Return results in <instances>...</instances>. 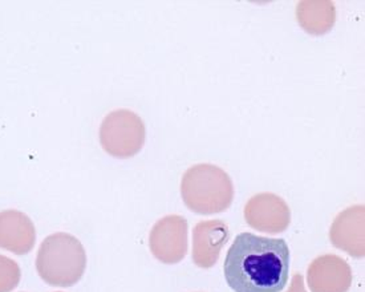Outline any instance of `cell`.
Wrapping results in <instances>:
<instances>
[{"instance_id":"cell-1","label":"cell","mask_w":365,"mask_h":292,"mask_svg":"<svg viewBox=\"0 0 365 292\" xmlns=\"http://www.w3.org/2000/svg\"><path fill=\"white\" fill-rule=\"evenodd\" d=\"M289 271L287 242L251 233L235 236L223 264L225 279L234 292H282Z\"/></svg>"},{"instance_id":"cell-2","label":"cell","mask_w":365,"mask_h":292,"mask_svg":"<svg viewBox=\"0 0 365 292\" xmlns=\"http://www.w3.org/2000/svg\"><path fill=\"white\" fill-rule=\"evenodd\" d=\"M86 267V249L76 236L67 233L52 234L40 244L36 270L49 286H75L83 278Z\"/></svg>"},{"instance_id":"cell-3","label":"cell","mask_w":365,"mask_h":292,"mask_svg":"<svg viewBox=\"0 0 365 292\" xmlns=\"http://www.w3.org/2000/svg\"><path fill=\"white\" fill-rule=\"evenodd\" d=\"M185 204L197 214L212 215L226 212L234 199L230 175L212 164L187 169L181 182Z\"/></svg>"},{"instance_id":"cell-4","label":"cell","mask_w":365,"mask_h":292,"mask_svg":"<svg viewBox=\"0 0 365 292\" xmlns=\"http://www.w3.org/2000/svg\"><path fill=\"white\" fill-rule=\"evenodd\" d=\"M145 138L146 129L143 118L128 109L110 112L100 127L103 149L117 158L135 156L143 149Z\"/></svg>"},{"instance_id":"cell-5","label":"cell","mask_w":365,"mask_h":292,"mask_svg":"<svg viewBox=\"0 0 365 292\" xmlns=\"http://www.w3.org/2000/svg\"><path fill=\"white\" fill-rule=\"evenodd\" d=\"M187 221L180 215H166L154 224L149 235V247L154 256L165 264H175L187 254Z\"/></svg>"},{"instance_id":"cell-6","label":"cell","mask_w":365,"mask_h":292,"mask_svg":"<svg viewBox=\"0 0 365 292\" xmlns=\"http://www.w3.org/2000/svg\"><path fill=\"white\" fill-rule=\"evenodd\" d=\"M245 219L252 229L263 233H283L291 222V212L279 195L262 193L251 197L245 206Z\"/></svg>"},{"instance_id":"cell-7","label":"cell","mask_w":365,"mask_h":292,"mask_svg":"<svg viewBox=\"0 0 365 292\" xmlns=\"http://www.w3.org/2000/svg\"><path fill=\"white\" fill-rule=\"evenodd\" d=\"M307 282L312 292H346L352 284V270L337 255H322L308 266Z\"/></svg>"},{"instance_id":"cell-8","label":"cell","mask_w":365,"mask_h":292,"mask_svg":"<svg viewBox=\"0 0 365 292\" xmlns=\"http://www.w3.org/2000/svg\"><path fill=\"white\" fill-rule=\"evenodd\" d=\"M364 204L348 207L337 215L329 230L332 244L355 258L365 255Z\"/></svg>"},{"instance_id":"cell-9","label":"cell","mask_w":365,"mask_h":292,"mask_svg":"<svg viewBox=\"0 0 365 292\" xmlns=\"http://www.w3.org/2000/svg\"><path fill=\"white\" fill-rule=\"evenodd\" d=\"M230 239L229 226L220 219L203 221L192 230V261L201 268H212Z\"/></svg>"},{"instance_id":"cell-10","label":"cell","mask_w":365,"mask_h":292,"mask_svg":"<svg viewBox=\"0 0 365 292\" xmlns=\"http://www.w3.org/2000/svg\"><path fill=\"white\" fill-rule=\"evenodd\" d=\"M36 242V231L29 215L18 210L0 213V249L16 255L29 254Z\"/></svg>"},{"instance_id":"cell-11","label":"cell","mask_w":365,"mask_h":292,"mask_svg":"<svg viewBox=\"0 0 365 292\" xmlns=\"http://www.w3.org/2000/svg\"><path fill=\"white\" fill-rule=\"evenodd\" d=\"M297 14L300 26L311 35H324L335 23L332 1H300Z\"/></svg>"},{"instance_id":"cell-12","label":"cell","mask_w":365,"mask_h":292,"mask_svg":"<svg viewBox=\"0 0 365 292\" xmlns=\"http://www.w3.org/2000/svg\"><path fill=\"white\" fill-rule=\"evenodd\" d=\"M21 278L19 264L9 256L0 255V292H11L18 287Z\"/></svg>"},{"instance_id":"cell-13","label":"cell","mask_w":365,"mask_h":292,"mask_svg":"<svg viewBox=\"0 0 365 292\" xmlns=\"http://www.w3.org/2000/svg\"><path fill=\"white\" fill-rule=\"evenodd\" d=\"M287 292H307L304 288V278L302 273H295L292 276L291 281V286H289V291Z\"/></svg>"}]
</instances>
